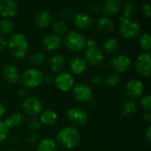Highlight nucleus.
I'll return each mask as SVG.
<instances>
[{"label":"nucleus","mask_w":151,"mask_h":151,"mask_svg":"<svg viewBox=\"0 0 151 151\" xmlns=\"http://www.w3.org/2000/svg\"><path fill=\"white\" fill-rule=\"evenodd\" d=\"M120 81V77L118 73H112V74H110L108 75L106 78H105V84L108 86V87H115L119 84Z\"/></svg>","instance_id":"nucleus-33"},{"label":"nucleus","mask_w":151,"mask_h":151,"mask_svg":"<svg viewBox=\"0 0 151 151\" xmlns=\"http://www.w3.org/2000/svg\"><path fill=\"white\" fill-rule=\"evenodd\" d=\"M24 120V117L21 113H14L11 117L7 118L4 121L7 128H14L19 127Z\"/></svg>","instance_id":"nucleus-24"},{"label":"nucleus","mask_w":151,"mask_h":151,"mask_svg":"<svg viewBox=\"0 0 151 151\" xmlns=\"http://www.w3.org/2000/svg\"><path fill=\"white\" fill-rule=\"evenodd\" d=\"M27 127L31 131H37L40 128V121L36 118H31L27 122Z\"/></svg>","instance_id":"nucleus-35"},{"label":"nucleus","mask_w":151,"mask_h":151,"mask_svg":"<svg viewBox=\"0 0 151 151\" xmlns=\"http://www.w3.org/2000/svg\"><path fill=\"white\" fill-rule=\"evenodd\" d=\"M140 103L143 109L145 111H150L151 110V96L150 95H146L142 96L140 100Z\"/></svg>","instance_id":"nucleus-34"},{"label":"nucleus","mask_w":151,"mask_h":151,"mask_svg":"<svg viewBox=\"0 0 151 151\" xmlns=\"http://www.w3.org/2000/svg\"><path fill=\"white\" fill-rule=\"evenodd\" d=\"M52 29L58 35H65L68 30V27H67L66 23L64 20L58 19L52 23Z\"/></svg>","instance_id":"nucleus-30"},{"label":"nucleus","mask_w":151,"mask_h":151,"mask_svg":"<svg viewBox=\"0 0 151 151\" xmlns=\"http://www.w3.org/2000/svg\"><path fill=\"white\" fill-rule=\"evenodd\" d=\"M8 130L9 129L5 126L4 122L0 121V142H3L6 139L8 135Z\"/></svg>","instance_id":"nucleus-36"},{"label":"nucleus","mask_w":151,"mask_h":151,"mask_svg":"<svg viewBox=\"0 0 151 151\" xmlns=\"http://www.w3.org/2000/svg\"><path fill=\"white\" fill-rule=\"evenodd\" d=\"M26 94H27V93H26V90H25V89H22V88L19 89V92H18V95H19L20 97H24V96H26Z\"/></svg>","instance_id":"nucleus-47"},{"label":"nucleus","mask_w":151,"mask_h":151,"mask_svg":"<svg viewBox=\"0 0 151 151\" xmlns=\"http://www.w3.org/2000/svg\"><path fill=\"white\" fill-rule=\"evenodd\" d=\"M29 61L35 65H40L43 63L44 61V55L42 52L36 51L35 53H33L30 58H29Z\"/></svg>","instance_id":"nucleus-32"},{"label":"nucleus","mask_w":151,"mask_h":151,"mask_svg":"<svg viewBox=\"0 0 151 151\" xmlns=\"http://www.w3.org/2000/svg\"><path fill=\"white\" fill-rule=\"evenodd\" d=\"M3 73H4V76L5 80L9 83L15 84L19 79V70L13 65H5L3 69Z\"/></svg>","instance_id":"nucleus-19"},{"label":"nucleus","mask_w":151,"mask_h":151,"mask_svg":"<svg viewBox=\"0 0 151 151\" xmlns=\"http://www.w3.org/2000/svg\"><path fill=\"white\" fill-rule=\"evenodd\" d=\"M64 43L65 47L73 52H79L86 47L87 39L86 37L79 32L70 31L64 39Z\"/></svg>","instance_id":"nucleus-4"},{"label":"nucleus","mask_w":151,"mask_h":151,"mask_svg":"<svg viewBox=\"0 0 151 151\" xmlns=\"http://www.w3.org/2000/svg\"><path fill=\"white\" fill-rule=\"evenodd\" d=\"M42 109V102L36 97H28L23 102L22 104V110L24 113L28 116H35L41 113Z\"/></svg>","instance_id":"nucleus-8"},{"label":"nucleus","mask_w":151,"mask_h":151,"mask_svg":"<svg viewBox=\"0 0 151 151\" xmlns=\"http://www.w3.org/2000/svg\"><path fill=\"white\" fill-rule=\"evenodd\" d=\"M131 65V59L127 55H118L111 60V67L116 73H124Z\"/></svg>","instance_id":"nucleus-12"},{"label":"nucleus","mask_w":151,"mask_h":151,"mask_svg":"<svg viewBox=\"0 0 151 151\" xmlns=\"http://www.w3.org/2000/svg\"><path fill=\"white\" fill-rule=\"evenodd\" d=\"M54 81H55L56 87L59 90L64 91V92L71 90L74 85V79H73V75L66 72L59 73L56 76Z\"/></svg>","instance_id":"nucleus-7"},{"label":"nucleus","mask_w":151,"mask_h":151,"mask_svg":"<svg viewBox=\"0 0 151 151\" xmlns=\"http://www.w3.org/2000/svg\"><path fill=\"white\" fill-rule=\"evenodd\" d=\"M150 42H151V37L150 33H143L141 37H140V46L142 47V49H143L146 51H149L150 49Z\"/></svg>","instance_id":"nucleus-31"},{"label":"nucleus","mask_w":151,"mask_h":151,"mask_svg":"<svg viewBox=\"0 0 151 151\" xmlns=\"http://www.w3.org/2000/svg\"><path fill=\"white\" fill-rule=\"evenodd\" d=\"M57 149L56 142L50 138L42 140L37 145V151H55Z\"/></svg>","instance_id":"nucleus-26"},{"label":"nucleus","mask_w":151,"mask_h":151,"mask_svg":"<svg viewBox=\"0 0 151 151\" xmlns=\"http://www.w3.org/2000/svg\"><path fill=\"white\" fill-rule=\"evenodd\" d=\"M98 27L104 34H110L114 29V22L107 16H102L98 19Z\"/></svg>","instance_id":"nucleus-21"},{"label":"nucleus","mask_w":151,"mask_h":151,"mask_svg":"<svg viewBox=\"0 0 151 151\" xmlns=\"http://www.w3.org/2000/svg\"><path fill=\"white\" fill-rule=\"evenodd\" d=\"M43 80L45 81L46 83H52V81H53V76L50 73H47L45 75V77L43 76Z\"/></svg>","instance_id":"nucleus-45"},{"label":"nucleus","mask_w":151,"mask_h":151,"mask_svg":"<svg viewBox=\"0 0 151 151\" xmlns=\"http://www.w3.org/2000/svg\"><path fill=\"white\" fill-rule=\"evenodd\" d=\"M121 113L125 116H130L137 111V104L134 101H126L121 106Z\"/></svg>","instance_id":"nucleus-27"},{"label":"nucleus","mask_w":151,"mask_h":151,"mask_svg":"<svg viewBox=\"0 0 151 151\" xmlns=\"http://www.w3.org/2000/svg\"><path fill=\"white\" fill-rule=\"evenodd\" d=\"M142 117L144 118V119L147 121V122H150L151 121V112L150 111H144L143 113H142Z\"/></svg>","instance_id":"nucleus-43"},{"label":"nucleus","mask_w":151,"mask_h":151,"mask_svg":"<svg viewBox=\"0 0 151 151\" xmlns=\"http://www.w3.org/2000/svg\"><path fill=\"white\" fill-rule=\"evenodd\" d=\"M7 43H8V41L5 39V37L0 35V51L1 50H4L6 48Z\"/></svg>","instance_id":"nucleus-40"},{"label":"nucleus","mask_w":151,"mask_h":151,"mask_svg":"<svg viewBox=\"0 0 151 151\" xmlns=\"http://www.w3.org/2000/svg\"><path fill=\"white\" fill-rule=\"evenodd\" d=\"M87 66H88V63L86 62L85 58L81 56H76L73 58L69 64L70 70L75 74L83 73L86 71Z\"/></svg>","instance_id":"nucleus-17"},{"label":"nucleus","mask_w":151,"mask_h":151,"mask_svg":"<svg viewBox=\"0 0 151 151\" xmlns=\"http://www.w3.org/2000/svg\"><path fill=\"white\" fill-rule=\"evenodd\" d=\"M58 120V114L51 110L45 111L41 113L39 121L45 126H51L55 124Z\"/></svg>","instance_id":"nucleus-22"},{"label":"nucleus","mask_w":151,"mask_h":151,"mask_svg":"<svg viewBox=\"0 0 151 151\" xmlns=\"http://www.w3.org/2000/svg\"><path fill=\"white\" fill-rule=\"evenodd\" d=\"M103 48L104 50V51L106 53H109V54H113V53H116L119 49V42L114 39V38H109L107 40L104 41V45H103Z\"/></svg>","instance_id":"nucleus-25"},{"label":"nucleus","mask_w":151,"mask_h":151,"mask_svg":"<svg viewBox=\"0 0 151 151\" xmlns=\"http://www.w3.org/2000/svg\"><path fill=\"white\" fill-rule=\"evenodd\" d=\"M91 81H92V83L94 85H99V84H101L103 82V78L101 76H99V75H96V76H94L92 78Z\"/></svg>","instance_id":"nucleus-41"},{"label":"nucleus","mask_w":151,"mask_h":151,"mask_svg":"<svg viewBox=\"0 0 151 151\" xmlns=\"http://www.w3.org/2000/svg\"><path fill=\"white\" fill-rule=\"evenodd\" d=\"M10 151H17V150H10Z\"/></svg>","instance_id":"nucleus-49"},{"label":"nucleus","mask_w":151,"mask_h":151,"mask_svg":"<svg viewBox=\"0 0 151 151\" xmlns=\"http://www.w3.org/2000/svg\"><path fill=\"white\" fill-rule=\"evenodd\" d=\"M73 96L75 99L81 103L89 102L93 96L91 88L88 85L83 84V83H79L75 85L73 87Z\"/></svg>","instance_id":"nucleus-9"},{"label":"nucleus","mask_w":151,"mask_h":151,"mask_svg":"<svg viewBox=\"0 0 151 151\" xmlns=\"http://www.w3.org/2000/svg\"><path fill=\"white\" fill-rule=\"evenodd\" d=\"M145 138H146V141L149 144H150L151 141V126H149L147 130H146V134H145Z\"/></svg>","instance_id":"nucleus-42"},{"label":"nucleus","mask_w":151,"mask_h":151,"mask_svg":"<svg viewBox=\"0 0 151 151\" xmlns=\"http://www.w3.org/2000/svg\"><path fill=\"white\" fill-rule=\"evenodd\" d=\"M86 46H88V48H90V47H95V46H97L96 45V41L95 39H88L87 41V43H86Z\"/></svg>","instance_id":"nucleus-44"},{"label":"nucleus","mask_w":151,"mask_h":151,"mask_svg":"<svg viewBox=\"0 0 151 151\" xmlns=\"http://www.w3.org/2000/svg\"><path fill=\"white\" fill-rule=\"evenodd\" d=\"M142 12H143V14H144L146 17H148V18H150L151 17V8H150V2H145L144 4H142Z\"/></svg>","instance_id":"nucleus-38"},{"label":"nucleus","mask_w":151,"mask_h":151,"mask_svg":"<svg viewBox=\"0 0 151 151\" xmlns=\"http://www.w3.org/2000/svg\"><path fill=\"white\" fill-rule=\"evenodd\" d=\"M137 12H138L137 4L134 2H127L123 8L122 16L128 18V19H132L134 16H135Z\"/></svg>","instance_id":"nucleus-28"},{"label":"nucleus","mask_w":151,"mask_h":151,"mask_svg":"<svg viewBox=\"0 0 151 151\" xmlns=\"http://www.w3.org/2000/svg\"><path fill=\"white\" fill-rule=\"evenodd\" d=\"M101 10V7L98 4H91L89 5V12L93 14H97L99 13Z\"/></svg>","instance_id":"nucleus-39"},{"label":"nucleus","mask_w":151,"mask_h":151,"mask_svg":"<svg viewBox=\"0 0 151 151\" xmlns=\"http://www.w3.org/2000/svg\"><path fill=\"white\" fill-rule=\"evenodd\" d=\"M11 54L18 59L24 58L28 51V42L26 36L21 33L12 35L7 43Z\"/></svg>","instance_id":"nucleus-2"},{"label":"nucleus","mask_w":151,"mask_h":151,"mask_svg":"<svg viewBox=\"0 0 151 151\" xmlns=\"http://www.w3.org/2000/svg\"><path fill=\"white\" fill-rule=\"evenodd\" d=\"M13 30V24L8 19H4L0 21V34L1 35H8Z\"/></svg>","instance_id":"nucleus-29"},{"label":"nucleus","mask_w":151,"mask_h":151,"mask_svg":"<svg viewBox=\"0 0 151 151\" xmlns=\"http://www.w3.org/2000/svg\"><path fill=\"white\" fill-rule=\"evenodd\" d=\"M126 92L131 98H137L142 96L144 92L143 83L136 79L130 80L126 86Z\"/></svg>","instance_id":"nucleus-13"},{"label":"nucleus","mask_w":151,"mask_h":151,"mask_svg":"<svg viewBox=\"0 0 151 151\" xmlns=\"http://www.w3.org/2000/svg\"><path fill=\"white\" fill-rule=\"evenodd\" d=\"M42 45L48 50H57L62 45V40L56 34H48L42 38Z\"/></svg>","instance_id":"nucleus-16"},{"label":"nucleus","mask_w":151,"mask_h":151,"mask_svg":"<svg viewBox=\"0 0 151 151\" xmlns=\"http://www.w3.org/2000/svg\"><path fill=\"white\" fill-rule=\"evenodd\" d=\"M4 113H5V108L4 106V104L0 103V119H2L4 117Z\"/></svg>","instance_id":"nucleus-46"},{"label":"nucleus","mask_w":151,"mask_h":151,"mask_svg":"<svg viewBox=\"0 0 151 151\" xmlns=\"http://www.w3.org/2000/svg\"><path fill=\"white\" fill-rule=\"evenodd\" d=\"M122 3L119 0H108L104 2L103 4V12L104 13V16H111L116 14L121 8Z\"/></svg>","instance_id":"nucleus-20"},{"label":"nucleus","mask_w":151,"mask_h":151,"mask_svg":"<svg viewBox=\"0 0 151 151\" xmlns=\"http://www.w3.org/2000/svg\"><path fill=\"white\" fill-rule=\"evenodd\" d=\"M151 61L150 51H145L139 55L135 63L137 73L142 77H149L151 73Z\"/></svg>","instance_id":"nucleus-6"},{"label":"nucleus","mask_w":151,"mask_h":151,"mask_svg":"<svg viewBox=\"0 0 151 151\" xmlns=\"http://www.w3.org/2000/svg\"><path fill=\"white\" fill-rule=\"evenodd\" d=\"M35 21V25L39 28L41 29L46 28L47 27L50 26L51 22V15L50 12H48L47 10H42L36 13Z\"/></svg>","instance_id":"nucleus-18"},{"label":"nucleus","mask_w":151,"mask_h":151,"mask_svg":"<svg viewBox=\"0 0 151 151\" xmlns=\"http://www.w3.org/2000/svg\"><path fill=\"white\" fill-rule=\"evenodd\" d=\"M64 65H65V58L61 54L54 55L50 58V69L55 73L60 72L62 68L64 67Z\"/></svg>","instance_id":"nucleus-23"},{"label":"nucleus","mask_w":151,"mask_h":151,"mask_svg":"<svg viewBox=\"0 0 151 151\" xmlns=\"http://www.w3.org/2000/svg\"><path fill=\"white\" fill-rule=\"evenodd\" d=\"M28 140H29V142H33V143H34V142H35L37 141V137L34 135V136L29 137V138H28Z\"/></svg>","instance_id":"nucleus-48"},{"label":"nucleus","mask_w":151,"mask_h":151,"mask_svg":"<svg viewBox=\"0 0 151 151\" xmlns=\"http://www.w3.org/2000/svg\"><path fill=\"white\" fill-rule=\"evenodd\" d=\"M85 60L93 66H98L104 62V54L97 46L90 47L85 51Z\"/></svg>","instance_id":"nucleus-10"},{"label":"nucleus","mask_w":151,"mask_h":151,"mask_svg":"<svg viewBox=\"0 0 151 151\" xmlns=\"http://www.w3.org/2000/svg\"><path fill=\"white\" fill-rule=\"evenodd\" d=\"M81 137L80 132L76 128L71 127L61 129L57 136L58 142L67 150H72L78 147L81 143Z\"/></svg>","instance_id":"nucleus-1"},{"label":"nucleus","mask_w":151,"mask_h":151,"mask_svg":"<svg viewBox=\"0 0 151 151\" xmlns=\"http://www.w3.org/2000/svg\"><path fill=\"white\" fill-rule=\"evenodd\" d=\"M61 17L63 18L64 21H70V20H72L73 19V12H72V11L70 9L66 8V9H64L61 12Z\"/></svg>","instance_id":"nucleus-37"},{"label":"nucleus","mask_w":151,"mask_h":151,"mask_svg":"<svg viewBox=\"0 0 151 151\" xmlns=\"http://www.w3.org/2000/svg\"><path fill=\"white\" fill-rule=\"evenodd\" d=\"M73 22L77 28L81 30H89L94 25L92 17L85 12H79L73 17Z\"/></svg>","instance_id":"nucleus-14"},{"label":"nucleus","mask_w":151,"mask_h":151,"mask_svg":"<svg viewBox=\"0 0 151 151\" xmlns=\"http://www.w3.org/2000/svg\"><path fill=\"white\" fill-rule=\"evenodd\" d=\"M66 117L68 120L74 126H82L88 120L87 113L80 108L73 107L67 111Z\"/></svg>","instance_id":"nucleus-11"},{"label":"nucleus","mask_w":151,"mask_h":151,"mask_svg":"<svg viewBox=\"0 0 151 151\" xmlns=\"http://www.w3.org/2000/svg\"><path fill=\"white\" fill-rule=\"evenodd\" d=\"M119 21V33L124 38L133 39L140 35L141 27L136 21L124 16H120Z\"/></svg>","instance_id":"nucleus-3"},{"label":"nucleus","mask_w":151,"mask_h":151,"mask_svg":"<svg viewBox=\"0 0 151 151\" xmlns=\"http://www.w3.org/2000/svg\"><path fill=\"white\" fill-rule=\"evenodd\" d=\"M43 81V74L35 68L27 69L21 75V84L27 88H35L41 85Z\"/></svg>","instance_id":"nucleus-5"},{"label":"nucleus","mask_w":151,"mask_h":151,"mask_svg":"<svg viewBox=\"0 0 151 151\" xmlns=\"http://www.w3.org/2000/svg\"><path fill=\"white\" fill-rule=\"evenodd\" d=\"M18 4L13 0H0V15L8 19L16 15Z\"/></svg>","instance_id":"nucleus-15"}]
</instances>
